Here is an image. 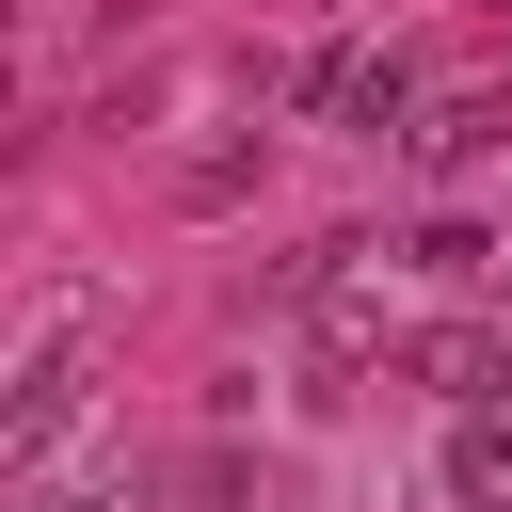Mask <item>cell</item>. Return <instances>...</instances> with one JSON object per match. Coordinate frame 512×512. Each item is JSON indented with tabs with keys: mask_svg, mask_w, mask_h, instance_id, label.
I'll return each instance as SVG.
<instances>
[{
	"mask_svg": "<svg viewBox=\"0 0 512 512\" xmlns=\"http://www.w3.org/2000/svg\"><path fill=\"white\" fill-rule=\"evenodd\" d=\"M400 256H416L432 288H496V256H512V240H496V224H464V208H432V224H416Z\"/></svg>",
	"mask_w": 512,
	"mask_h": 512,
	"instance_id": "obj_6",
	"label": "cell"
},
{
	"mask_svg": "<svg viewBox=\"0 0 512 512\" xmlns=\"http://www.w3.org/2000/svg\"><path fill=\"white\" fill-rule=\"evenodd\" d=\"M416 384H432L448 416H496V400H512V320H432V336H416Z\"/></svg>",
	"mask_w": 512,
	"mask_h": 512,
	"instance_id": "obj_3",
	"label": "cell"
},
{
	"mask_svg": "<svg viewBox=\"0 0 512 512\" xmlns=\"http://www.w3.org/2000/svg\"><path fill=\"white\" fill-rule=\"evenodd\" d=\"M32 512H96V496H48V480H32Z\"/></svg>",
	"mask_w": 512,
	"mask_h": 512,
	"instance_id": "obj_7",
	"label": "cell"
},
{
	"mask_svg": "<svg viewBox=\"0 0 512 512\" xmlns=\"http://www.w3.org/2000/svg\"><path fill=\"white\" fill-rule=\"evenodd\" d=\"M496 144H512V96H448V112L416 128V176H480Z\"/></svg>",
	"mask_w": 512,
	"mask_h": 512,
	"instance_id": "obj_4",
	"label": "cell"
},
{
	"mask_svg": "<svg viewBox=\"0 0 512 512\" xmlns=\"http://www.w3.org/2000/svg\"><path fill=\"white\" fill-rule=\"evenodd\" d=\"M288 112H320V128H400V112H416V48H368V32H352V48H320V64L288 80Z\"/></svg>",
	"mask_w": 512,
	"mask_h": 512,
	"instance_id": "obj_2",
	"label": "cell"
},
{
	"mask_svg": "<svg viewBox=\"0 0 512 512\" xmlns=\"http://www.w3.org/2000/svg\"><path fill=\"white\" fill-rule=\"evenodd\" d=\"M80 400H96V336H80V320H48V336H32V368H16V416H0V464H16V480H48V448L80 432Z\"/></svg>",
	"mask_w": 512,
	"mask_h": 512,
	"instance_id": "obj_1",
	"label": "cell"
},
{
	"mask_svg": "<svg viewBox=\"0 0 512 512\" xmlns=\"http://www.w3.org/2000/svg\"><path fill=\"white\" fill-rule=\"evenodd\" d=\"M448 512H512V416H448Z\"/></svg>",
	"mask_w": 512,
	"mask_h": 512,
	"instance_id": "obj_5",
	"label": "cell"
}]
</instances>
